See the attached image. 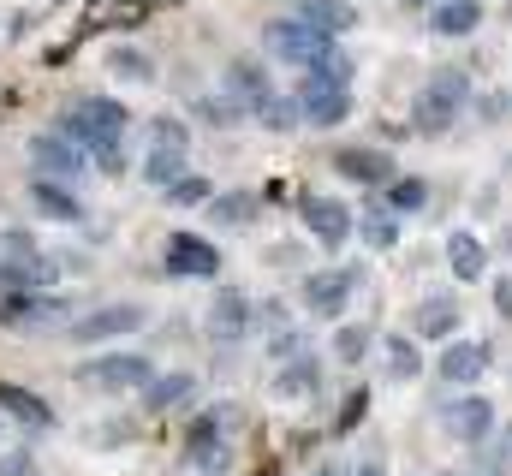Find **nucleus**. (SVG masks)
Instances as JSON below:
<instances>
[{"mask_svg":"<svg viewBox=\"0 0 512 476\" xmlns=\"http://www.w3.org/2000/svg\"><path fill=\"white\" fill-rule=\"evenodd\" d=\"M131 114L120 102H108V96H84V102H72L66 114H60V137H72L84 155H108V149H120V137H126Z\"/></svg>","mask_w":512,"mask_h":476,"instance_id":"nucleus-1","label":"nucleus"},{"mask_svg":"<svg viewBox=\"0 0 512 476\" xmlns=\"http://www.w3.org/2000/svg\"><path fill=\"white\" fill-rule=\"evenodd\" d=\"M465 102H471V72H465V66H435V72L423 78V90H417L411 125H417L423 137H441V131H453V119L465 114Z\"/></svg>","mask_w":512,"mask_h":476,"instance_id":"nucleus-2","label":"nucleus"},{"mask_svg":"<svg viewBox=\"0 0 512 476\" xmlns=\"http://www.w3.org/2000/svg\"><path fill=\"white\" fill-rule=\"evenodd\" d=\"M72 375L84 387H96V393H143L155 381V363L143 352H108V357H84Z\"/></svg>","mask_w":512,"mask_h":476,"instance_id":"nucleus-3","label":"nucleus"},{"mask_svg":"<svg viewBox=\"0 0 512 476\" xmlns=\"http://www.w3.org/2000/svg\"><path fill=\"white\" fill-rule=\"evenodd\" d=\"M262 48H268L280 66H316V60L334 48V36H322V30H310L304 18L286 12V18H274V24L262 30Z\"/></svg>","mask_w":512,"mask_h":476,"instance_id":"nucleus-4","label":"nucleus"},{"mask_svg":"<svg viewBox=\"0 0 512 476\" xmlns=\"http://www.w3.org/2000/svg\"><path fill=\"white\" fill-rule=\"evenodd\" d=\"M72 316V298H54V292H0V322L6 328H60Z\"/></svg>","mask_w":512,"mask_h":476,"instance_id":"nucleus-5","label":"nucleus"},{"mask_svg":"<svg viewBox=\"0 0 512 476\" xmlns=\"http://www.w3.org/2000/svg\"><path fill=\"white\" fill-rule=\"evenodd\" d=\"M30 167H36V179L78 185L90 161H84V149H78L72 137H60V131H42V137H30Z\"/></svg>","mask_w":512,"mask_h":476,"instance_id":"nucleus-6","label":"nucleus"},{"mask_svg":"<svg viewBox=\"0 0 512 476\" xmlns=\"http://www.w3.org/2000/svg\"><path fill=\"white\" fill-rule=\"evenodd\" d=\"M149 322V310L143 304H102V310H90V316H78L66 334H72V346H102V340H120V334H137Z\"/></svg>","mask_w":512,"mask_h":476,"instance_id":"nucleus-7","label":"nucleus"},{"mask_svg":"<svg viewBox=\"0 0 512 476\" xmlns=\"http://www.w3.org/2000/svg\"><path fill=\"white\" fill-rule=\"evenodd\" d=\"M441 429H447V441H459V447H489V429H495V405L483 399V393H465V399H453V405H441Z\"/></svg>","mask_w":512,"mask_h":476,"instance_id":"nucleus-8","label":"nucleus"},{"mask_svg":"<svg viewBox=\"0 0 512 476\" xmlns=\"http://www.w3.org/2000/svg\"><path fill=\"white\" fill-rule=\"evenodd\" d=\"M352 286H358V268H316V274L304 280V310L322 316V322H334V316L346 310Z\"/></svg>","mask_w":512,"mask_h":476,"instance_id":"nucleus-9","label":"nucleus"},{"mask_svg":"<svg viewBox=\"0 0 512 476\" xmlns=\"http://www.w3.org/2000/svg\"><path fill=\"white\" fill-rule=\"evenodd\" d=\"M167 274H179V280H209V274H221V250L197 233H173L167 238Z\"/></svg>","mask_w":512,"mask_h":476,"instance_id":"nucleus-10","label":"nucleus"},{"mask_svg":"<svg viewBox=\"0 0 512 476\" xmlns=\"http://www.w3.org/2000/svg\"><path fill=\"white\" fill-rule=\"evenodd\" d=\"M60 280V262L42 256V250H24V256H0V292H48Z\"/></svg>","mask_w":512,"mask_h":476,"instance_id":"nucleus-11","label":"nucleus"},{"mask_svg":"<svg viewBox=\"0 0 512 476\" xmlns=\"http://www.w3.org/2000/svg\"><path fill=\"white\" fill-rule=\"evenodd\" d=\"M203 328H209V340H215V346H239V340L251 334V298H245V292H233V286H227V292H215V304H209V322H203Z\"/></svg>","mask_w":512,"mask_h":476,"instance_id":"nucleus-12","label":"nucleus"},{"mask_svg":"<svg viewBox=\"0 0 512 476\" xmlns=\"http://www.w3.org/2000/svg\"><path fill=\"white\" fill-rule=\"evenodd\" d=\"M221 429H227V411H203V417L191 423L185 459H191L197 471H227V441H221Z\"/></svg>","mask_w":512,"mask_h":476,"instance_id":"nucleus-13","label":"nucleus"},{"mask_svg":"<svg viewBox=\"0 0 512 476\" xmlns=\"http://www.w3.org/2000/svg\"><path fill=\"white\" fill-rule=\"evenodd\" d=\"M227 96L245 108V114H262L274 102V84L262 72V60H227Z\"/></svg>","mask_w":512,"mask_h":476,"instance_id":"nucleus-14","label":"nucleus"},{"mask_svg":"<svg viewBox=\"0 0 512 476\" xmlns=\"http://www.w3.org/2000/svg\"><path fill=\"white\" fill-rule=\"evenodd\" d=\"M298 215H304V227L322 238V250H340L346 233H352V215H346V203H334V197H304L298 203Z\"/></svg>","mask_w":512,"mask_h":476,"instance_id":"nucleus-15","label":"nucleus"},{"mask_svg":"<svg viewBox=\"0 0 512 476\" xmlns=\"http://www.w3.org/2000/svg\"><path fill=\"white\" fill-rule=\"evenodd\" d=\"M298 114H304V125L328 131V125L352 119V90H322V84H298Z\"/></svg>","mask_w":512,"mask_h":476,"instance_id":"nucleus-16","label":"nucleus"},{"mask_svg":"<svg viewBox=\"0 0 512 476\" xmlns=\"http://www.w3.org/2000/svg\"><path fill=\"white\" fill-rule=\"evenodd\" d=\"M334 173L352 179V185H393L399 179L393 173V155H382V149H340L334 155Z\"/></svg>","mask_w":512,"mask_h":476,"instance_id":"nucleus-17","label":"nucleus"},{"mask_svg":"<svg viewBox=\"0 0 512 476\" xmlns=\"http://www.w3.org/2000/svg\"><path fill=\"white\" fill-rule=\"evenodd\" d=\"M30 203L42 221H60V227H78L84 221V203L72 197V185H54V179H36L30 185Z\"/></svg>","mask_w":512,"mask_h":476,"instance_id":"nucleus-18","label":"nucleus"},{"mask_svg":"<svg viewBox=\"0 0 512 476\" xmlns=\"http://www.w3.org/2000/svg\"><path fill=\"white\" fill-rule=\"evenodd\" d=\"M292 18H304V24L322 30V36H346V30L358 24V6H352V0H298Z\"/></svg>","mask_w":512,"mask_h":476,"instance_id":"nucleus-19","label":"nucleus"},{"mask_svg":"<svg viewBox=\"0 0 512 476\" xmlns=\"http://www.w3.org/2000/svg\"><path fill=\"white\" fill-rule=\"evenodd\" d=\"M483 369H489V346L483 340H459V346L441 352V381H453V387H471Z\"/></svg>","mask_w":512,"mask_h":476,"instance_id":"nucleus-20","label":"nucleus"},{"mask_svg":"<svg viewBox=\"0 0 512 476\" xmlns=\"http://www.w3.org/2000/svg\"><path fill=\"white\" fill-rule=\"evenodd\" d=\"M477 24H483V0H441V6L429 12V30H435V36H447V42L471 36Z\"/></svg>","mask_w":512,"mask_h":476,"instance_id":"nucleus-21","label":"nucleus"},{"mask_svg":"<svg viewBox=\"0 0 512 476\" xmlns=\"http://www.w3.org/2000/svg\"><path fill=\"white\" fill-rule=\"evenodd\" d=\"M197 393V375H185V369H173V375H155L149 387H143V411H173V405H185Z\"/></svg>","mask_w":512,"mask_h":476,"instance_id":"nucleus-22","label":"nucleus"},{"mask_svg":"<svg viewBox=\"0 0 512 476\" xmlns=\"http://www.w3.org/2000/svg\"><path fill=\"white\" fill-rule=\"evenodd\" d=\"M322 387V363L304 352V357H292V363H280V375H274V393L280 399H310Z\"/></svg>","mask_w":512,"mask_h":476,"instance_id":"nucleus-23","label":"nucleus"},{"mask_svg":"<svg viewBox=\"0 0 512 476\" xmlns=\"http://www.w3.org/2000/svg\"><path fill=\"white\" fill-rule=\"evenodd\" d=\"M447 268H453L459 280H483V274H489V250L477 244V233L459 227V233L447 238Z\"/></svg>","mask_w":512,"mask_h":476,"instance_id":"nucleus-24","label":"nucleus"},{"mask_svg":"<svg viewBox=\"0 0 512 476\" xmlns=\"http://www.w3.org/2000/svg\"><path fill=\"white\" fill-rule=\"evenodd\" d=\"M459 328V298H423L417 304V340H447Z\"/></svg>","mask_w":512,"mask_h":476,"instance_id":"nucleus-25","label":"nucleus"},{"mask_svg":"<svg viewBox=\"0 0 512 476\" xmlns=\"http://www.w3.org/2000/svg\"><path fill=\"white\" fill-rule=\"evenodd\" d=\"M185 173H191V167H185V149L149 143V155H143V179H149V185H161V191H167V185H179Z\"/></svg>","mask_w":512,"mask_h":476,"instance_id":"nucleus-26","label":"nucleus"},{"mask_svg":"<svg viewBox=\"0 0 512 476\" xmlns=\"http://www.w3.org/2000/svg\"><path fill=\"white\" fill-rule=\"evenodd\" d=\"M358 238H364L370 250H393V244H399V215H393L387 203H370L364 221H358Z\"/></svg>","mask_w":512,"mask_h":476,"instance_id":"nucleus-27","label":"nucleus"},{"mask_svg":"<svg viewBox=\"0 0 512 476\" xmlns=\"http://www.w3.org/2000/svg\"><path fill=\"white\" fill-rule=\"evenodd\" d=\"M304 84H322V90H352V54L328 48L316 66H304Z\"/></svg>","mask_w":512,"mask_h":476,"instance_id":"nucleus-28","label":"nucleus"},{"mask_svg":"<svg viewBox=\"0 0 512 476\" xmlns=\"http://www.w3.org/2000/svg\"><path fill=\"white\" fill-rule=\"evenodd\" d=\"M0 411H6V417H18L24 429H48V423H54V411H48L42 399H30L24 387H0Z\"/></svg>","mask_w":512,"mask_h":476,"instance_id":"nucleus-29","label":"nucleus"},{"mask_svg":"<svg viewBox=\"0 0 512 476\" xmlns=\"http://www.w3.org/2000/svg\"><path fill=\"white\" fill-rule=\"evenodd\" d=\"M209 221H215V227H251L256 221V197L251 191H227V197H215V203H209Z\"/></svg>","mask_w":512,"mask_h":476,"instance_id":"nucleus-30","label":"nucleus"},{"mask_svg":"<svg viewBox=\"0 0 512 476\" xmlns=\"http://www.w3.org/2000/svg\"><path fill=\"white\" fill-rule=\"evenodd\" d=\"M167 203L173 209H203V203H215V185L203 173H185L179 185H167Z\"/></svg>","mask_w":512,"mask_h":476,"instance_id":"nucleus-31","label":"nucleus"},{"mask_svg":"<svg viewBox=\"0 0 512 476\" xmlns=\"http://www.w3.org/2000/svg\"><path fill=\"white\" fill-rule=\"evenodd\" d=\"M382 203L393 209V215H417V209L429 203V185H423V179H393V185H387V197H382Z\"/></svg>","mask_w":512,"mask_h":476,"instance_id":"nucleus-32","label":"nucleus"},{"mask_svg":"<svg viewBox=\"0 0 512 476\" xmlns=\"http://www.w3.org/2000/svg\"><path fill=\"white\" fill-rule=\"evenodd\" d=\"M334 357H340V363H364V357H370V328H364V322H346V328L334 334Z\"/></svg>","mask_w":512,"mask_h":476,"instance_id":"nucleus-33","label":"nucleus"},{"mask_svg":"<svg viewBox=\"0 0 512 476\" xmlns=\"http://www.w3.org/2000/svg\"><path fill=\"white\" fill-rule=\"evenodd\" d=\"M197 119H203V125H221V131H227V125H239V119H245V108H239L233 96H203V102H197Z\"/></svg>","mask_w":512,"mask_h":476,"instance_id":"nucleus-34","label":"nucleus"},{"mask_svg":"<svg viewBox=\"0 0 512 476\" xmlns=\"http://www.w3.org/2000/svg\"><path fill=\"white\" fill-rule=\"evenodd\" d=\"M382 346H387V375H393V381H411V375H417V346L399 340V334L382 340Z\"/></svg>","mask_w":512,"mask_h":476,"instance_id":"nucleus-35","label":"nucleus"},{"mask_svg":"<svg viewBox=\"0 0 512 476\" xmlns=\"http://www.w3.org/2000/svg\"><path fill=\"white\" fill-rule=\"evenodd\" d=\"M149 143H167V149H191V131H185V119L161 114V119H149Z\"/></svg>","mask_w":512,"mask_h":476,"instance_id":"nucleus-36","label":"nucleus"},{"mask_svg":"<svg viewBox=\"0 0 512 476\" xmlns=\"http://www.w3.org/2000/svg\"><path fill=\"white\" fill-rule=\"evenodd\" d=\"M512 453L507 447H477V459H471V476H507Z\"/></svg>","mask_w":512,"mask_h":476,"instance_id":"nucleus-37","label":"nucleus"},{"mask_svg":"<svg viewBox=\"0 0 512 476\" xmlns=\"http://www.w3.org/2000/svg\"><path fill=\"white\" fill-rule=\"evenodd\" d=\"M114 72H120V78H131V84H149V78H155V66H149L143 54H131V48H120V54H114Z\"/></svg>","mask_w":512,"mask_h":476,"instance_id":"nucleus-38","label":"nucleus"},{"mask_svg":"<svg viewBox=\"0 0 512 476\" xmlns=\"http://www.w3.org/2000/svg\"><path fill=\"white\" fill-rule=\"evenodd\" d=\"M268 357H280V363H292V357H304V334H298V328H280V334L268 340Z\"/></svg>","mask_w":512,"mask_h":476,"instance_id":"nucleus-39","label":"nucleus"},{"mask_svg":"<svg viewBox=\"0 0 512 476\" xmlns=\"http://www.w3.org/2000/svg\"><path fill=\"white\" fill-rule=\"evenodd\" d=\"M0 476H36V459L30 453H6L0 459Z\"/></svg>","mask_w":512,"mask_h":476,"instance_id":"nucleus-40","label":"nucleus"},{"mask_svg":"<svg viewBox=\"0 0 512 476\" xmlns=\"http://www.w3.org/2000/svg\"><path fill=\"white\" fill-rule=\"evenodd\" d=\"M495 310L512 316V274H507V280H495Z\"/></svg>","mask_w":512,"mask_h":476,"instance_id":"nucleus-41","label":"nucleus"},{"mask_svg":"<svg viewBox=\"0 0 512 476\" xmlns=\"http://www.w3.org/2000/svg\"><path fill=\"white\" fill-rule=\"evenodd\" d=\"M358 476H382V465H376V459H370V465H358Z\"/></svg>","mask_w":512,"mask_h":476,"instance_id":"nucleus-42","label":"nucleus"},{"mask_svg":"<svg viewBox=\"0 0 512 476\" xmlns=\"http://www.w3.org/2000/svg\"><path fill=\"white\" fill-rule=\"evenodd\" d=\"M316 476H346V471H340V465H322V471H316Z\"/></svg>","mask_w":512,"mask_h":476,"instance_id":"nucleus-43","label":"nucleus"},{"mask_svg":"<svg viewBox=\"0 0 512 476\" xmlns=\"http://www.w3.org/2000/svg\"><path fill=\"white\" fill-rule=\"evenodd\" d=\"M405 6H441V0H405Z\"/></svg>","mask_w":512,"mask_h":476,"instance_id":"nucleus-44","label":"nucleus"},{"mask_svg":"<svg viewBox=\"0 0 512 476\" xmlns=\"http://www.w3.org/2000/svg\"><path fill=\"white\" fill-rule=\"evenodd\" d=\"M507 453H512V429H507Z\"/></svg>","mask_w":512,"mask_h":476,"instance_id":"nucleus-45","label":"nucleus"},{"mask_svg":"<svg viewBox=\"0 0 512 476\" xmlns=\"http://www.w3.org/2000/svg\"><path fill=\"white\" fill-rule=\"evenodd\" d=\"M0 429H6V423H0Z\"/></svg>","mask_w":512,"mask_h":476,"instance_id":"nucleus-46","label":"nucleus"}]
</instances>
